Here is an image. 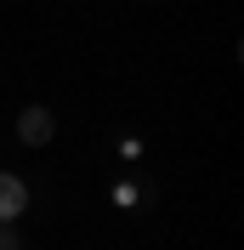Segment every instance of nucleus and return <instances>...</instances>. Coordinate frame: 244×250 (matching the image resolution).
I'll return each mask as SVG.
<instances>
[{
    "instance_id": "obj_1",
    "label": "nucleus",
    "mask_w": 244,
    "mask_h": 250,
    "mask_svg": "<svg viewBox=\"0 0 244 250\" xmlns=\"http://www.w3.org/2000/svg\"><path fill=\"white\" fill-rule=\"evenodd\" d=\"M17 137L29 142V148H46V142L57 137V114H51V108H40V103H29V108L17 114Z\"/></svg>"
},
{
    "instance_id": "obj_2",
    "label": "nucleus",
    "mask_w": 244,
    "mask_h": 250,
    "mask_svg": "<svg viewBox=\"0 0 244 250\" xmlns=\"http://www.w3.org/2000/svg\"><path fill=\"white\" fill-rule=\"evenodd\" d=\"M29 210V188H23V176H12V171H0V222H12V216H23Z\"/></svg>"
},
{
    "instance_id": "obj_3",
    "label": "nucleus",
    "mask_w": 244,
    "mask_h": 250,
    "mask_svg": "<svg viewBox=\"0 0 244 250\" xmlns=\"http://www.w3.org/2000/svg\"><path fill=\"white\" fill-rule=\"evenodd\" d=\"M0 250H23V239H17L12 228H6V222H0Z\"/></svg>"
}]
</instances>
